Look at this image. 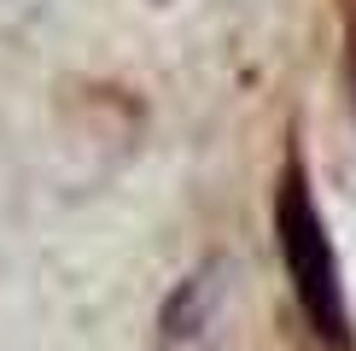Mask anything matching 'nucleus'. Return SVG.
<instances>
[{
	"instance_id": "obj_1",
	"label": "nucleus",
	"mask_w": 356,
	"mask_h": 351,
	"mask_svg": "<svg viewBox=\"0 0 356 351\" xmlns=\"http://www.w3.org/2000/svg\"><path fill=\"white\" fill-rule=\"evenodd\" d=\"M275 234H280V258H286L292 292H298L309 328L327 345L345 351L350 345V311H345V287H339V258H333V240H327V228H321V211H316V199H309L298 164L280 176Z\"/></svg>"
},
{
	"instance_id": "obj_2",
	"label": "nucleus",
	"mask_w": 356,
	"mask_h": 351,
	"mask_svg": "<svg viewBox=\"0 0 356 351\" xmlns=\"http://www.w3.org/2000/svg\"><path fill=\"white\" fill-rule=\"evenodd\" d=\"M222 263H211V270H199V275H187L181 292L170 299V311H164V340H193V334H204V322L216 316V304H222Z\"/></svg>"
}]
</instances>
